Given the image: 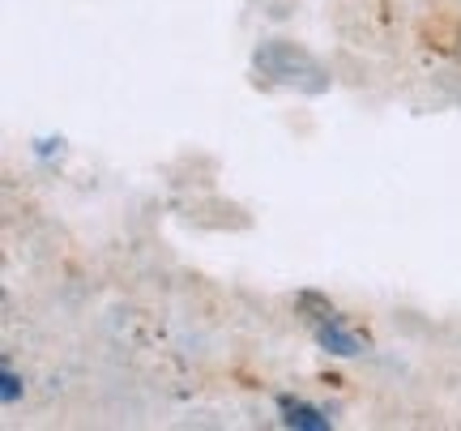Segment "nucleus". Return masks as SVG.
Returning <instances> with one entry per match:
<instances>
[{
	"mask_svg": "<svg viewBox=\"0 0 461 431\" xmlns=\"http://www.w3.org/2000/svg\"><path fill=\"white\" fill-rule=\"evenodd\" d=\"M257 68L265 77H274L282 85H299V90H325L330 85V73L316 65L308 51L295 48V43H282V39H274V43H265L257 51Z\"/></svg>",
	"mask_w": 461,
	"mask_h": 431,
	"instance_id": "f257e3e1",
	"label": "nucleus"
},
{
	"mask_svg": "<svg viewBox=\"0 0 461 431\" xmlns=\"http://www.w3.org/2000/svg\"><path fill=\"white\" fill-rule=\"evenodd\" d=\"M282 423H286V427H299V431H330V418L321 415L316 406L291 401V398H282Z\"/></svg>",
	"mask_w": 461,
	"mask_h": 431,
	"instance_id": "f03ea898",
	"label": "nucleus"
},
{
	"mask_svg": "<svg viewBox=\"0 0 461 431\" xmlns=\"http://www.w3.org/2000/svg\"><path fill=\"white\" fill-rule=\"evenodd\" d=\"M316 342L330 350V355H342V359H350V355H359L363 350L359 337H355V333H346L342 325H321V329H316Z\"/></svg>",
	"mask_w": 461,
	"mask_h": 431,
	"instance_id": "7ed1b4c3",
	"label": "nucleus"
},
{
	"mask_svg": "<svg viewBox=\"0 0 461 431\" xmlns=\"http://www.w3.org/2000/svg\"><path fill=\"white\" fill-rule=\"evenodd\" d=\"M0 381H5V389H0V393H5V401H17V393H22V381H17V372H9V367H5V376H0Z\"/></svg>",
	"mask_w": 461,
	"mask_h": 431,
	"instance_id": "20e7f679",
	"label": "nucleus"
}]
</instances>
